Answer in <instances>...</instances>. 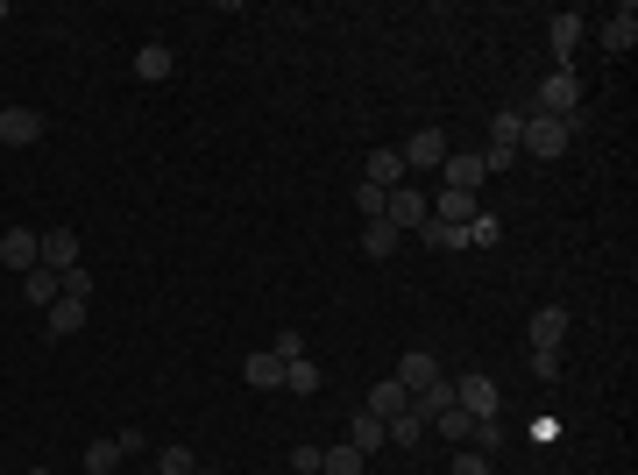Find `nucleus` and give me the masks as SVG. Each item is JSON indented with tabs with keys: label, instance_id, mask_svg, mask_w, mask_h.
Listing matches in <instances>:
<instances>
[{
	"label": "nucleus",
	"instance_id": "f257e3e1",
	"mask_svg": "<svg viewBox=\"0 0 638 475\" xmlns=\"http://www.w3.org/2000/svg\"><path fill=\"white\" fill-rule=\"evenodd\" d=\"M532 114H553V121H582V78H575V64H561L553 78H539V93H532Z\"/></svg>",
	"mask_w": 638,
	"mask_h": 475
},
{
	"label": "nucleus",
	"instance_id": "f03ea898",
	"mask_svg": "<svg viewBox=\"0 0 638 475\" xmlns=\"http://www.w3.org/2000/svg\"><path fill=\"white\" fill-rule=\"evenodd\" d=\"M518 135H525V114H518V107H504V114L490 121V149H483V171H511V156H518Z\"/></svg>",
	"mask_w": 638,
	"mask_h": 475
},
{
	"label": "nucleus",
	"instance_id": "7ed1b4c3",
	"mask_svg": "<svg viewBox=\"0 0 638 475\" xmlns=\"http://www.w3.org/2000/svg\"><path fill=\"white\" fill-rule=\"evenodd\" d=\"M454 405H461L468 419H497V383H490L483 369H468V376H454Z\"/></svg>",
	"mask_w": 638,
	"mask_h": 475
},
{
	"label": "nucleus",
	"instance_id": "20e7f679",
	"mask_svg": "<svg viewBox=\"0 0 638 475\" xmlns=\"http://www.w3.org/2000/svg\"><path fill=\"white\" fill-rule=\"evenodd\" d=\"M568 121H553V114H525V135H518V149H532V156H561L568 149Z\"/></svg>",
	"mask_w": 638,
	"mask_h": 475
},
{
	"label": "nucleus",
	"instance_id": "39448f33",
	"mask_svg": "<svg viewBox=\"0 0 638 475\" xmlns=\"http://www.w3.org/2000/svg\"><path fill=\"white\" fill-rule=\"evenodd\" d=\"M440 192H475V185H483L490 171H483V149H447V164H440Z\"/></svg>",
	"mask_w": 638,
	"mask_h": 475
},
{
	"label": "nucleus",
	"instance_id": "423d86ee",
	"mask_svg": "<svg viewBox=\"0 0 638 475\" xmlns=\"http://www.w3.org/2000/svg\"><path fill=\"white\" fill-rule=\"evenodd\" d=\"M397 156H405V171H440L447 164V128H419Z\"/></svg>",
	"mask_w": 638,
	"mask_h": 475
},
{
	"label": "nucleus",
	"instance_id": "0eeeda50",
	"mask_svg": "<svg viewBox=\"0 0 638 475\" xmlns=\"http://www.w3.org/2000/svg\"><path fill=\"white\" fill-rule=\"evenodd\" d=\"M426 213H433V199H426V192H405V185L383 199V220H390L397 234H419V220H426Z\"/></svg>",
	"mask_w": 638,
	"mask_h": 475
},
{
	"label": "nucleus",
	"instance_id": "6e6552de",
	"mask_svg": "<svg viewBox=\"0 0 638 475\" xmlns=\"http://www.w3.org/2000/svg\"><path fill=\"white\" fill-rule=\"evenodd\" d=\"M0 263L29 277V270L43 263V234H29V227H8V234H0Z\"/></svg>",
	"mask_w": 638,
	"mask_h": 475
},
{
	"label": "nucleus",
	"instance_id": "1a4fd4ad",
	"mask_svg": "<svg viewBox=\"0 0 638 475\" xmlns=\"http://www.w3.org/2000/svg\"><path fill=\"white\" fill-rule=\"evenodd\" d=\"M0 142H8V149L43 142V114H36V107H0Z\"/></svg>",
	"mask_w": 638,
	"mask_h": 475
},
{
	"label": "nucleus",
	"instance_id": "9d476101",
	"mask_svg": "<svg viewBox=\"0 0 638 475\" xmlns=\"http://www.w3.org/2000/svg\"><path fill=\"white\" fill-rule=\"evenodd\" d=\"M362 185H405V156H397V142H383V149H369V164H362Z\"/></svg>",
	"mask_w": 638,
	"mask_h": 475
},
{
	"label": "nucleus",
	"instance_id": "9b49d317",
	"mask_svg": "<svg viewBox=\"0 0 638 475\" xmlns=\"http://www.w3.org/2000/svg\"><path fill=\"white\" fill-rule=\"evenodd\" d=\"M412 412H419L426 426H433L440 412H454V376H433L426 390H412Z\"/></svg>",
	"mask_w": 638,
	"mask_h": 475
},
{
	"label": "nucleus",
	"instance_id": "f8f14e48",
	"mask_svg": "<svg viewBox=\"0 0 638 475\" xmlns=\"http://www.w3.org/2000/svg\"><path fill=\"white\" fill-rule=\"evenodd\" d=\"M43 270H57V277L78 270V234H71V227H50V234H43Z\"/></svg>",
	"mask_w": 638,
	"mask_h": 475
},
{
	"label": "nucleus",
	"instance_id": "ddd939ff",
	"mask_svg": "<svg viewBox=\"0 0 638 475\" xmlns=\"http://www.w3.org/2000/svg\"><path fill=\"white\" fill-rule=\"evenodd\" d=\"M568 341V305H539L532 312V348H561Z\"/></svg>",
	"mask_w": 638,
	"mask_h": 475
},
{
	"label": "nucleus",
	"instance_id": "4468645a",
	"mask_svg": "<svg viewBox=\"0 0 638 475\" xmlns=\"http://www.w3.org/2000/svg\"><path fill=\"white\" fill-rule=\"evenodd\" d=\"M405 405H412V390H405V383H397V376H383V383L369 390V419H383V426H390L397 412H405Z\"/></svg>",
	"mask_w": 638,
	"mask_h": 475
},
{
	"label": "nucleus",
	"instance_id": "2eb2a0df",
	"mask_svg": "<svg viewBox=\"0 0 638 475\" xmlns=\"http://www.w3.org/2000/svg\"><path fill=\"white\" fill-rule=\"evenodd\" d=\"M631 43H638V8H631V0H624V8H617V15L603 22V50H610V57H624Z\"/></svg>",
	"mask_w": 638,
	"mask_h": 475
},
{
	"label": "nucleus",
	"instance_id": "dca6fc26",
	"mask_svg": "<svg viewBox=\"0 0 638 475\" xmlns=\"http://www.w3.org/2000/svg\"><path fill=\"white\" fill-rule=\"evenodd\" d=\"M546 43H553V57L568 64V57H575V43H582V15H575V8H568V15H553V22H546Z\"/></svg>",
	"mask_w": 638,
	"mask_h": 475
},
{
	"label": "nucleus",
	"instance_id": "f3484780",
	"mask_svg": "<svg viewBox=\"0 0 638 475\" xmlns=\"http://www.w3.org/2000/svg\"><path fill=\"white\" fill-rule=\"evenodd\" d=\"M440 376V362L426 355V348H412V355H397V383H405V390H426Z\"/></svg>",
	"mask_w": 638,
	"mask_h": 475
},
{
	"label": "nucleus",
	"instance_id": "a211bd4d",
	"mask_svg": "<svg viewBox=\"0 0 638 475\" xmlns=\"http://www.w3.org/2000/svg\"><path fill=\"white\" fill-rule=\"evenodd\" d=\"M78 327H86V298H57L50 305V341H71Z\"/></svg>",
	"mask_w": 638,
	"mask_h": 475
},
{
	"label": "nucleus",
	"instance_id": "6ab92c4d",
	"mask_svg": "<svg viewBox=\"0 0 638 475\" xmlns=\"http://www.w3.org/2000/svg\"><path fill=\"white\" fill-rule=\"evenodd\" d=\"M362 468H369V454H362V447H348V440L319 454V475H362Z\"/></svg>",
	"mask_w": 638,
	"mask_h": 475
},
{
	"label": "nucleus",
	"instance_id": "aec40b11",
	"mask_svg": "<svg viewBox=\"0 0 638 475\" xmlns=\"http://www.w3.org/2000/svg\"><path fill=\"white\" fill-rule=\"evenodd\" d=\"M397 249H405V234H397L390 220H369L362 227V256H397Z\"/></svg>",
	"mask_w": 638,
	"mask_h": 475
},
{
	"label": "nucleus",
	"instance_id": "412c9836",
	"mask_svg": "<svg viewBox=\"0 0 638 475\" xmlns=\"http://www.w3.org/2000/svg\"><path fill=\"white\" fill-rule=\"evenodd\" d=\"M433 213H440L447 227H468V220L483 213V206H475V192H440V199H433Z\"/></svg>",
	"mask_w": 638,
	"mask_h": 475
},
{
	"label": "nucleus",
	"instance_id": "4be33fe9",
	"mask_svg": "<svg viewBox=\"0 0 638 475\" xmlns=\"http://www.w3.org/2000/svg\"><path fill=\"white\" fill-rule=\"evenodd\" d=\"M242 376H249L256 390H284V362H277L270 348H263V355H249V362H242Z\"/></svg>",
	"mask_w": 638,
	"mask_h": 475
},
{
	"label": "nucleus",
	"instance_id": "5701e85b",
	"mask_svg": "<svg viewBox=\"0 0 638 475\" xmlns=\"http://www.w3.org/2000/svg\"><path fill=\"white\" fill-rule=\"evenodd\" d=\"M135 78H149V86H156V78H171V43H142L135 50Z\"/></svg>",
	"mask_w": 638,
	"mask_h": 475
},
{
	"label": "nucleus",
	"instance_id": "b1692460",
	"mask_svg": "<svg viewBox=\"0 0 638 475\" xmlns=\"http://www.w3.org/2000/svg\"><path fill=\"white\" fill-rule=\"evenodd\" d=\"M284 390H291V398H319V362H284Z\"/></svg>",
	"mask_w": 638,
	"mask_h": 475
},
{
	"label": "nucleus",
	"instance_id": "393cba45",
	"mask_svg": "<svg viewBox=\"0 0 638 475\" xmlns=\"http://www.w3.org/2000/svg\"><path fill=\"white\" fill-rule=\"evenodd\" d=\"M419 242H426V249H468V242H461V227H447L440 213H426V220H419Z\"/></svg>",
	"mask_w": 638,
	"mask_h": 475
},
{
	"label": "nucleus",
	"instance_id": "a878e982",
	"mask_svg": "<svg viewBox=\"0 0 638 475\" xmlns=\"http://www.w3.org/2000/svg\"><path fill=\"white\" fill-rule=\"evenodd\" d=\"M22 298H29V305H57V270H43V263H36V270L22 277Z\"/></svg>",
	"mask_w": 638,
	"mask_h": 475
},
{
	"label": "nucleus",
	"instance_id": "bb28decb",
	"mask_svg": "<svg viewBox=\"0 0 638 475\" xmlns=\"http://www.w3.org/2000/svg\"><path fill=\"white\" fill-rule=\"evenodd\" d=\"M121 461H128V447H121V440H93V447H86V468H93V475H114Z\"/></svg>",
	"mask_w": 638,
	"mask_h": 475
},
{
	"label": "nucleus",
	"instance_id": "cd10ccee",
	"mask_svg": "<svg viewBox=\"0 0 638 475\" xmlns=\"http://www.w3.org/2000/svg\"><path fill=\"white\" fill-rule=\"evenodd\" d=\"M383 433H390V440H397V447H419V440H426V419H419V412H412V405H405V412H397V419H390V426H383Z\"/></svg>",
	"mask_w": 638,
	"mask_h": 475
},
{
	"label": "nucleus",
	"instance_id": "c85d7f7f",
	"mask_svg": "<svg viewBox=\"0 0 638 475\" xmlns=\"http://www.w3.org/2000/svg\"><path fill=\"white\" fill-rule=\"evenodd\" d=\"M156 475H199V454H192V447H178V440H171V447H164V454H156Z\"/></svg>",
	"mask_w": 638,
	"mask_h": 475
},
{
	"label": "nucleus",
	"instance_id": "c756f323",
	"mask_svg": "<svg viewBox=\"0 0 638 475\" xmlns=\"http://www.w3.org/2000/svg\"><path fill=\"white\" fill-rule=\"evenodd\" d=\"M383 440H390V433H383V419H369V412H362V419L348 426V447H362V454H376Z\"/></svg>",
	"mask_w": 638,
	"mask_h": 475
},
{
	"label": "nucleus",
	"instance_id": "7c9ffc66",
	"mask_svg": "<svg viewBox=\"0 0 638 475\" xmlns=\"http://www.w3.org/2000/svg\"><path fill=\"white\" fill-rule=\"evenodd\" d=\"M433 433H440V440H454V447H461V440H468V433H475V419H468V412H461V405H454V412H440V419H433Z\"/></svg>",
	"mask_w": 638,
	"mask_h": 475
},
{
	"label": "nucleus",
	"instance_id": "2f4dec72",
	"mask_svg": "<svg viewBox=\"0 0 638 475\" xmlns=\"http://www.w3.org/2000/svg\"><path fill=\"white\" fill-rule=\"evenodd\" d=\"M468 440H475V454H497V447H504V419H475Z\"/></svg>",
	"mask_w": 638,
	"mask_h": 475
},
{
	"label": "nucleus",
	"instance_id": "473e14b6",
	"mask_svg": "<svg viewBox=\"0 0 638 475\" xmlns=\"http://www.w3.org/2000/svg\"><path fill=\"white\" fill-rule=\"evenodd\" d=\"M57 298H93V277H86V270H64V277H57Z\"/></svg>",
	"mask_w": 638,
	"mask_h": 475
},
{
	"label": "nucleus",
	"instance_id": "72a5a7b5",
	"mask_svg": "<svg viewBox=\"0 0 638 475\" xmlns=\"http://www.w3.org/2000/svg\"><path fill=\"white\" fill-rule=\"evenodd\" d=\"M532 376H539V383L561 376V348H532Z\"/></svg>",
	"mask_w": 638,
	"mask_h": 475
},
{
	"label": "nucleus",
	"instance_id": "f704fd0d",
	"mask_svg": "<svg viewBox=\"0 0 638 475\" xmlns=\"http://www.w3.org/2000/svg\"><path fill=\"white\" fill-rule=\"evenodd\" d=\"M383 199H390L383 185H362V192H355V206H362V220H383Z\"/></svg>",
	"mask_w": 638,
	"mask_h": 475
},
{
	"label": "nucleus",
	"instance_id": "c9c22d12",
	"mask_svg": "<svg viewBox=\"0 0 638 475\" xmlns=\"http://www.w3.org/2000/svg\"><path fill=\"white\" fill-rule=\"evenodd\" d=\"M270 355H277V362H298V355H305V334H298V327H284V334H277V348H270Z\"/></svg>",
	"mask_w": 638,
	"mask_h": 475
},
{
	"label": "nucleus",
	"instance_id": "e433bc0d",
	"mask_svg": "<svg viewBox=\"0 0 638 475\" xmlns=\"http://www.w3.org/2000/svg\"><path fill=\"white\" fill-rule=\"evenodd\" d=\"M454 475H490V454H475V447H461V454H454Z\"/></svg>",
	"mask_w": 638,
	"mask_h": 475
},
{
	"label": "nucleus",
	"instance_id": "4c0bfd02",
	"mask_svg": "<svg viewBox=\"0 0 638 475\" xmlns=\"http://www.w3.org/2000/svg\"><path fill=\"white\" fill-rule=\"evenodd\" d=\"M319 454H327V447H291V468L298 475H319Z\"/></svg>",
	"mask_w": 638,
	"mask_h": 475
},
{
	"label": "nucleus",
	"instance_id": "58836bf2",
	"mask_svg": "<svg viewBox=\"0 0 638 475\" xmlns=\"http://www.w3.org/2000/svg\"><path fill=\"white\" fill-rule=\"evenodd\" d=\"M29 475H57V468H29Z\"/></svg>",
	"mask_w": 638,
	"mask_h": 475
},
{
	"label": "nucleus",
	"instance_id": "ea45409f",
	"mask_svg": "<svg viewBox=\"0 0 638 475\" xmlns=\"http://www.w3.org/2000/svg\"><path fill=\"white\" fill-rule=\"evenodd\" d=\"M149 475H156V468H149Z\"/></svg>",
	"mask_w": 638,
	"mask_h": 475
},
{
	"label": "nucleus",
	"instance_id": "a19ab883",
	"mask_svg": "<svg viewBox=\"0 0 638 475\" xmlns=\"http://www.w3.org/2000/svg\"><path fill=\"white\" fill-rule=\"evenodd\" d=\"M199 475H206V468H199Z\"/></svg>",
	"mask_w": 638,
	"mask_h": 475
}]
</instances>
